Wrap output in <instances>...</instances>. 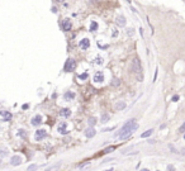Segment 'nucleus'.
<instances>
[{"mask_svg":"<svg viewBox=\"0 0 185 171\" xmlns=\"http://www.w3.org/2000/svg\"><path fill=\"white\" fill-rule=\"evenodd\" d=\"M137 128H138V124L136 123V120H134V119H131V120H128V122H127V123L119 129V132L116 133V137H119V138H122V139H124V138H127V137H129L131 134L133 133Z\"/></svg>","mask_w":185,"mask_h":171,"instance_id":"1","label":"nucleus"},{"mask_svg":"<svg viewBox=\"0 0 185 171\" xmlns=\"http://www.w3.org/2000/svg\"><path fill=\"white\" fill-rule=\"evenodd\" d=\"M132 71L134 72L136 79H137L139 83H142L143 81V71H142V66H141V62H139L138 57H134L133 61H132Z\"/></svg>","mask_w":185,"mask_h":171,"instance_id":"2","label":"nucleus"},{"mask_svg":"<svg viewBox=\"0 0 185 171\" xmlns=\"http://www.w3.org/2000/svg\"><path fill=\"white\" fill-rule=\"evenodd\" d=\"M75 67H76V62L72 58H67V61L65 62V66H64V71L66 72H70V71H72Z\"/></svg>","mask_w":185,"mask_h":171,"instance_id":"3","label":"nucleus"},{"mask_svg":"<svg viewBox=\"0 0 185 171\" xmlns=\"http://www.w3.org/2000/svg\"><path fill=\"white\" fill-rule=\"evenodd\" d=\"M47 137V132L45 129H38V130H36V134H34V139L36 141H41V139H43V138H46Z\"/></svg>","mask_w":185,"mask_h":171,"instance_id":"4","label":"nucleus"},{"mask_svg":"<svg viewBox=\"0 0 185 171\" xmlns=\"http://www.w3.org/2000/svg\"><path fill=\"white\" fill-rule=\"evenodd\" d=\"M71 25H72V22L70 18H66V19L62 20V29L65 32H69V30H71Z\"/></svg>","mask_w":185,"mask_h":171,"instance_id":"5","label":"nucleus"},{"mask_svg":"<svg viewBox=\"0 0 185 171\" xmlns=\"http://www.w3.org/2000/svg\"><path fill=\"white\" fill-rule=\"evenodd\" d=\"M0 117H1L3 122H9L12 119V113L10 112H6V110H1L0 112Z\"/></svg>","mask_w":185,"mask_h":171,"instance_id":"6","label":"nucleus"},{"mask_svg":"<svg viewBox=\"0 0 185 171\" xmlns=\"http://www.w3.org/2000/svg\"><path fill=\"white\" fill-rule=\"evenodd\" d=\"M58 132L61 134H67L69 130H67V123L66 122H62L60 125H58Z\"/></svg>","mask_w":185,"mask_h":171,"instance_id":"7","label":"nucleus"},{"mask_svg":"<svg viewBox=\"0 0 185 171\" xmlns=\"http://www.w3.org/2000/svg\"><path fill=\"white\" fill-rule=\"evenodd\" d=\"M10 164L13 166H19L22 164V157L20 156H13L10 159Z\"/></svg>","mask_w":185,"mask_h":171,"instance_id":"8","label":"nucleus"},{"mask_svg":"<svg viewBox=\"0 0 185 171\" xmlns=\"http://www.w3.org/2000/svg\"><path fill=\"white\" fill-rule=\"evenodd\" d=\"M94 81L95 83H103L104 81V75L102 71H98L95 75H94Z\"/></svg>","mask_w":185,"mask_h":171,"instance_id":"9","label":"nucleus"},{"mask_svg":"<svg viewBox=\"0 0 185 171\" xmlns=\"http://www.w3.org/2000/svg\"><path fill=\"white\" fill-rule=\"evenodd\" d=\"M79 44H80V47L82 49H87V48H89V46H90V41L87 38H84V39H81V41H80V43H79Z\"/></svg>","mask_w":185,"mask_h":171,"instance_id":"10","label":"nucleus"},{"mask_svg":"<svg viewBox=\"0 0 185 171\" xmlns=\"http://www.w3.org/2000/svg\"><path fill=\"white\" fill-rule=\"evenodd\" d=\"M60 115L65 117V118H69V117L71 115V110H70L69 108H62V109L60 110Z\"/></svg>","mask_w":185,"mask_h":171,"instance_id":"11","label":"nucleus"},{"mask_svg":"<svg viewBox=\"0 0 185 171\" xmlns=\"http://www.w3.org/2000/svg\"><path fill=\"white\" fill-rule=\"evenodd\" d=\"M41 123H42V117L39 115V114L34 115L33 118H32V124H33V125H39Z\"/></svg>","mask_w":185,"mask_h":171,"instance_id":"12","label":"nucleus"},{"mask_svg":"<svg viewBox=\"0 0 185 171\" xmlns=\"http://www.w3.org/2000/svg\"><path fill=\"white\" fill-rule=\"evenodd\" d=\"M95 133H96V130L92 128V127H90V128H87L86 130H85V136L87 137V138H91V137H94L95 136Z\"/></svg>","mask_w":185,"mask_h":171,"instance_id":"13","label":"nucleus"},{"mask_svg":"<svg viewBox=\"0 0 185 171\" xmlns=\"http://www.w3.org/2000/svg\"><path fill=\"white\" fill-rule=\"evenodd\" d=\"M126 23H127V22H126V18L124 17H122V15H118L117 17V24L119 25V27H124Z\"/></svg>","mask_w":185,"mask_h":171,"instance_id":"14","label":"nucleus"},{"mask_svg":"<svg viewBox=\"0 0 185 171\" xmlns=\"http://www.w3.org/2000/svg\"><path fill=\"white\" fill-rule=\"evenodd\" d=\"M64 98H65V100L66 101H70V100H72V99L75 98V93H71V91H67L64 95Z\"/></svg>","mask_w":185,"mask_h":171,"instance_id":"15","label":"nucleus"},{"mask_svg":"<svg viewBox=\"0 0 185 171\" xmlns=\"http://www.w3.org/2000/svg\"><path fill=\"white\" fill-rule=\"evenodd\" d=\"M126 106H127L126 101H118L117 104H116V109L117 110H122V109H124Z\"/></svg>","mask_w":185,"mask_h":171,"instance_id":"16","label":"nucleus"},{"mask_svg":"<svg viewBox=\"0 0 185 171\" xmlns=\"http://www.w3.org/2000/svg\"><path fill=\"white\" fill-rule=\"evenodd\" d=\"M90 30H91V32L98 30V23H96L95 20H91V23H90Z\"/></svg>","mask_w":185,"mask_h":171,"instance_id":"17","label":"nucleus"},{"mask_svg":"<svg viewBox=\"0 0 185 171\" xmlns=\"http://www.w3.org/2000/svg\"><path fill=\"white\" fill-rule=\"evenodd\" d=\"M60 167H61V162L56 164V165H53V166H51V167H48V169L45 170V171H56V170H58Z\"/></svg>","mask_w":185,"mask_h":171,"instance_id":"18","label":"nucleus"},{"mask_svg":"<svg viewBox=\"0 0 185 171\" xmlns=\"http://www.w3.org/2000/svg\"><path fill=\"white\" fill-rule=\"evenodd\" d=\"M87 124H89L90 127H94V125L96 124V118L95 117H90L89 120H87Z\"/></svg>","mask_w":185,"mask_h":171,"instance_id":"19","label":"nucleus"},{"mask_svg":"<svg viewBox=\"0 0 185 171\" xmlns=\"http://www.w3.org/2000/svg\"><path fill=\"white\" fill-rule=\"evenodd\" d=\"M152 132H153L152 129H148V130H146V132H145V133H142V134H141V138H147V137H150V136H151V134H152Z\"/></svg>","mask_w":185,"mask_h":171,"instance_id":"20","label":"nucleus"},{"mask_svg":"<svg viewBox=\"0 0 185 171\" xmlns=\"http://www.w3.org/2000/svg\"><path fill=\"white\" fill-rule=\"evenodd\" d=\"M114 150H116V147H114V146H109V147H107L103 151V153H109V152H113Z\"/></svg>","mask_w":185,"mask_h":171,"instance_id":"21","label":"nucleus"},{"mask_svg":"<svg viewBox=\"0 0 185 171\" xmlns=\"http://www.w3.org/2000/svg\"><path fill=\"white\" fill-rule=\"evenodd\" d=\"M108 120H109V114L104 113V114L102 115V123H105V122H108Z\"/></svg>","mask_w":185,"mask_h":171,"instance_id":"22","label":"nucleus"},{"mask_svg":"<svg viewBox=\"0 0 185 171\" xmlns=\"http://www.w3.org/2000/svg\"><path fill=\"white\" fill-rule=\"evenodd\" d=\"M103 57H100V56H98L95 58V64H98V65H103Z\"/></svg>","mask_w":185,"mask_h":171,"instance_id":"23","label":"nucleus"},{"mask_svg":"<svg viewBox=\"0 0 185 171\" xmlns=\"http://www.w3.org/2000/svg\"><path fill=\"white\" fill-rule=\"evenodd\" d=\"M121 84V81H119V79H113V81L110 83V85H113V86H118V85Z\"/></svg>","mask_w":185,"mask_h":171,"instance_id":"24","label":"nucleus"},{"mask_svg":"<svg viewBox=\"0 0 185 171\" xmlns=\"http://www.w3.org/2000/svg\"><path fill=\"white\" fill-rule=\"evenodd\" d=\"M18 136H20V137H25V130H23V129H19L18 130Z\"/></svg>","mask_w":185,"mask_h":171,"instance_id":"25","label":"nucleus"},{"mask_svg":"<svg viewBox=\"0 0 185 171\" xmlns=\"http://www.w3.org/2000/svg\"><path fill=\"white\" fill-rule=\"evenodd\" d=\"M36 169H37V165H30L28 167V171H34Z\"/></svg>","mask_w":185,"mask_h":171,"instance_id":"26","label":"nucleus"},{"mask_svg":"<svg viewBox=\"0 0 185 171\" xmlns=\"http://www.w3.org/2000/svg\"><path fill=\"white\" fill-rule=\"evenodd\" d=\"M79 79H80V80H85V79H87V74L85 72V74L80 75V76H79Z\"/></svg>","mask_w":185,"mask_h":171,"instance_id":"27","label":"nucleus"},{"mask_svg":"<svg viewBox=\"0 0 185 171\" xmlns=\"http://www.w3.org/2000/svg\"><path fill=\"white\" fill-rule=\"evenodd\" d=\"M6 156V150L5 148H3V152H1V157H5Z\"/></svg>","mask_w":185,"mask_h":171,"instance_id":"28","label":"nucleus"},{"mask_svg":"<svg viewBox=\"0 0 185 171\" xmlns=\"http://www.w3.org/2000/svg\"><path fill=\"white\" fill-rule=\"evenodd\" d=\"M184 130H185V123L181 125V127H180V129H179V132H184Z\"/></svg>","mask_w":185,"mask_h":171,"instance_id":"29","label":"nucleus"},{"mask_svg":"<svg viewBox=\"0 0 185 171\" xmlns=\"http://www.w3.org/2000/svg\"><path fill=\"white\" fill-rule=\"evenodd\" d=\"M179 100V95H174L173 96V101H178Z\"/></svg>","mask_w":185,"mask_h":171,"instance_id":"30","label":"nucleus"},{"mask_svg":"<svg viewBox=\"0 0 185 171\" xmlns=\"http://www.w3.org/2000/svg\"><path fill=\"white\" fill-rule=\"evenodd\" d=\"M128 34H129V35H131V34L133 35V29H128Z\"/></svg>","mask_w":185,"mask_h":171,"instance_id":"31","label":"nucleus"},{"mask_svg":"<svg viewBox=\"0 0 185 171\" xmlns=\"http://www.w3.org/2000/svg\"><path fill=\"white\" fill-rule=\"evenodd\" d=\"M139 33H141V35H143V28H139Z\"/></svg>","mask_w":185,"mask_h":171,"instance_id":"32","label":"nucleus"},{"mask_svg":"<svg viewBox=\"0 0 185 171\" xmlns=\"http://www.w3.org/2000/svg\"><path fill=\"white\" fill-rule=\"evenodd\" d=\"M52 12H53V13H57V9L53 6V8H52Z\"/></svg>","mask_w":185,"mask_h":171,"instance_id":"33","label":"nucleus"},{"mask_svg":"<svg viewBox=\"0 0 185 171\" xmlns=\"http://www.w3.org/2000/svg\"><path fill=\"white\" fill-rule=\"evenodd\" d=\"M55 1H58V3H64L65 0H55Z\"/></svg>","mask_w":185,"mask_h":171,"instance_id":"34","label":"nucleus"},{"mask_svg":"<svg viewBox=\"0 0 185 171\" xmlns=\"http://www.w3.org/2000/svg\"><path fill=\"white\" fill-rule=\"evenodd\" d=\"M181 152H183V155H185V148H183V151H181Z\"/></svg>","mask_w":185,"mask_h":171,"instance_id":"35","label":"nucleus"},{"mask_svg":"<svg viewBox=\"0 0 185 171\" xmlns=\"http://www.w3.org/2000/svg\"><path fill=\"white\" fill-rule=\"evenodd\" d=\"M141 171H148L147 169H142V170H141Z\"/></svg>","mask_w":185,"mask_h":171,"instance_id":"36","label":"nucleus"},{"mask_svg":"<svg viewBox=\"0 0 185 171\" xmlns=\"http://www.w3.org/2000/svg\"><path fill=\"white\" fill-rule=\"evenodd\" d=\"M105 171H113V169H109V170H105Z\"/></svg>","mask_w":185,"mask_h":171,"instance_id":"37","label":"nucleus"}]
</instances>
